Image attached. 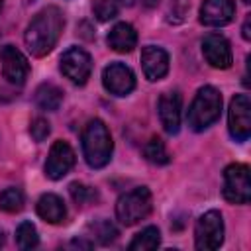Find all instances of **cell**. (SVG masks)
Listing matches in <instances>:
<instances>
[{"instance_id": "7402d4cb", "label": "cell", "mask_w": 251, "mask_h": 251, "mask_svg": "<svg viewBox=\"0 0 251 251\" xmlns=\"http://www.w3.org/2000/svg\"><path fill=\"white\" fill-rule=\"evenodd\" d=\"M22 208H24V192L20 188L10 186L0 192V210L14 214V212H20Z\"/></svg>"}, {"instance_id": "d6986e66", "label": "cell", "mask_w": 251, "mask_h": 251, "mask_svg": "<svg viewBox=\"0 0 251 251\" xmlns=\"http://www.w3.org/2000/svg\"><path fill=\"white\" fill-rule=\"evenodd\" d=\"M161 243V233L155 226H149L145 229H141L129 243L131 251H149V249H157Z\"/></svg>"}, {"instance_id": "8fae6325", "label": "cell", "mask_w": 251, "mask_h": 251, "mask_svg": "<svg viewBox=\"0 0 251 251\" xmlns=\"http://www.w3.org/2000/svg\"><path fill=\"white\" fill-rule=\"evenodd\" d=\"M0 61H2V75L8 82L18 86L25 82L29 73V63L20 49H16L14 45H4L0 51Z\"/></svg>"}, {"instance_id": "cb8c5ba5", "label": "cell", "mask_w": 251, "mask_h": 251, "mask_svg": "<svg viewBox=\"0 0 251 251\" xmlns=\"http://www.w3.org/2000/svg\"><path fill=\"white\" fill-rule=\"evenodd\" d=\"M90 229L94 231V235H96V239H100L102 243H110V241H114L116 237H118V229L108 222V220H96L94 224H90Z\"/></svg>"}, {"instance_id": "44dd1931", "label": "cell", "mask_w": 251, "mask_h": 251, "mask_svg": "<svg viewBox=\"0 0 251 251\" xmlns=\"http://www.w3.org/2000/svg\"><path fill=\"white\" fill-rule=\"evenodd\" d=\"M16 243L20 249H33L39 245V235L37 229L31 222H22L16 229Z\"/></svg>"}, {"instance_id": "ffe728a7", "label": "cell", "mask_w": 251, "mask_h": 251, "mask_svg": "<svg viewBox=\"0 0 251 251\" xmlns=\"http://www.w3.org/2000/svg\"><path fill=\"white\" fill-rule=\"evenodd\" d=\"M143 155H145V159H147L149 163H153V165H167V163L171 161V157H169V153H167V147H165V143H163L159 137H151V139L145 143Z\"/></svg>"}, {"instance_id": "ac0fdd59", "label": "cell", "mask_w": 251, "mask_h": 251, "mask_svg": "<svg viewBox=\"0 0 251 251\" xmlns=\"http://www.w3.org/2000/svg\"><path fill=\"white\" fill-rule=\"evenodd\" d=\"M63 102V92L59 86L51 84V82H43L37 86L35 90V104L41 108V110H47V112H53L61 106Z\"/></svg>"}, {"instance_id": "5b68a950", "label": "cell", "mask_w": 251, "mask_h": 251, "mask_svg": "<svg viewBox=\"0 0 251 251\" xmlns=\"http://www.w3.org/2000/svg\"><path fill=\"white\" fill-rule=\"evenodd\" d=\"M222 194L231 204H247L251 198V176L249 167L241 163H233L224 171V186Z\"/></svg>"}, {"instance_id": "4fadbf2b", "label": "cell", "mask_w": 251, "mask_h": 251, "mask_svg": "<svg viewBox=\"0 0 251 251\" xmlns=\"http://www.w3.org/2000/svg\"><path fill=\"white\" fill-rule=\"evenodd\" d=\"M157 112H159L163 129L171 135L178 133V129H180V94L175 90L161 94V98L157 102Z\"/></svg>"}, {"instance_id": "7a4b0ae2", "label": "cell", "mask_w": 251, "mask_h": 251, "mask_svg": "<svg viewBox=\"0 0 251 251\" xmlns=\"http://www.w3.org/2000/svg\"><path fill=\"white\" fill-rule=\"evenodd\" d=\"M112 135L102 120H90L82 131V153L92 169H102L112 159Z\"/></svg>"}, {"instance_id": "6da1fadb", "label": "cell", "mask_w": 251, "mask_h": 251, "mask_svg": "<svg viewBox=\"0 0 251 251\" xmlns=\"http://www.w3.org/2000/svg\"><path fill=\"white\" fill-rule=\"evenodd\" d=\"M63 27H65L63 12L57 6L43 8L25 29V35H24L25 47L35 57L47 55L57 45V41L63 33Z\"/></svg>"}, {"instance_id": "e0dca14e", "label": "cell", "mask_w": 251, "mask_h": 251, "mask_svg": "<svg viewBox=\"0 0 251 251\" xmlns=\"http://www.w3.org/2000/svg\"><path fill=\"white\" fill-rule=\"evenodd\" d=\"M108 45L118 53H129L137 45V33L133 29V25H129L126 22L116 24L108 33Z\"/></svg>"}, {"instance_id": "484cf974", "label": "cell", "mask_w": 251, "mask_h": 251, "mask_svg": "<svg viewBox=\"0 0 251 251\" xmlns=\"http://www.w3.org/2000/svg\"><path fill=\"white\" fill-rule=\"evenodd\" d=\"M29 133L35 141H45L47 135L51 133V127H49V122L45 118H35L29 126Z\"/></svg>"}, {"instance_id": "52a82bcc", "label": "cell", "mask_w": 251, "mask_h": 251, "mask_svg": "<svg viewBox=\"0 0 251 251\" xmlns=\"http://www.w3.org/2000/svg\"><path fill=\"white\" fill-rule=\"evenodd\" d=\"M227 127L235 141H247L251 135V102L245 94H235L227 110Z\"/></svg>"}, {"instance_id": "603a6c76", "label": "cell", "mask_w": 251, "mask_h": 251, "mask_svg": "<svg viewBox=\"0 0 251 251\" xmlns=\"http://www.w3.org/2000/svg\"><path fill=\"white\" fill-rule=\"evenodd\" d=\"M92 12H94L96 20L108 22V20L118 16V2L116 0H94L92 2Z\"/></svg>"}, {"instance_id": "f546056e", "label": "cell", "mask_w": 251, "mask_h": 251, "mask_svg": "<svg viewBox=\"0 0 251 251\" xmlns=\"http://www.w3.org/2000/svg\"><path fill=\"white\" fill-rule=\"evenodd\" d=\"M0 8H2V0H0Z\"/></svg>"}, {"instance_id": "d4e9b609", "label": "cell", "mask_w": 251, "mask_h": 251, "mask_svg": "<svg viewBox=\"0 0 251 251\" xmlns=\"http://www.w3.org/2000/svg\"><path fill=\"white\" fill-rule=\"evenodd\" d=\"M69 192H71V196H73V200L76 204H88V202H92L96 198V190L86 186V184H82V182H73L69 186Z\"/></svg>"}, {"instance_id": "9a60e30c", "label": "cell", "mask_w": 251, "mask_h": 251, "mask_svg": "<svg viewBox=\"0 0 251 251\" xmlns=\"http://www.w3.org/2000/svg\"><path fill=\"white\" fill-rule=\"evenodd\" d=\"M141 67L147 80H161L169 73V55L165 49L147 45L141 51Z\"/></svg>"}, {"instance_id": "4316f807", "label": "cell", "mask_w": 251, "mask_h": 251, "mask_svg": "<svg viewBox=\"0 0 251 251\" xmlns=\"http://www.w3.org/2000/svg\"><path fill=\"white\" fill-rule=\"evenodd\" d=\"M243 37H245V39H251V33H249V18H247L245 24H243Z\"/></svg>"}, {"instance_id": "2e32d148", "label": "cell", "mask_w": 251, "mask_h": 251, "mask_svg": "<svg viewBox=\"0 0 251 251\" xmlns=\"http://www.w3.org/2000/svg\"><path fill=\"white\" fill-rule=\"evenodd\" d=\"M37 216L49 224H61L65 218H67V208H65V202L57 196V194H43L39 200H37Z\"/></svg>"}, {"instance_id": "ba28073f", "label": "cell", "mask_w": 251, "mask_h": 251, "mask_svg": "<svg viewBox=\"0 0 251 251\" xmlns=\"http://www.w3.org/2000/svg\"><path fill=\"white\" fill-rule=\"evenodd\" d=\"M61 73L75 84H84L92 73V59L80 47H71L61 55Z\"/></svg>"}, {"instance_id": "7c38bea8", "label": "cell", "mask_w": 251, "mask_h": 251, "mask_svg": "<svg viewBox=\"0 0 251 251\" xmlns=\"http://www.w3.org/2000/svg\"><path fill=\"white\" fill-rule=\"evenodd\" d=\"M202 55L214 69H229L233 63L229 41L220 33H208L202 39Z\"/></svg>"}, {"instance_id": "277c9868", "label": "cell", "mask_w": 251, "mask_h": 251, "mask_svg": "<svg viewBox=\"0 0 251 251\" xmlns=\"http://www.w3.org/2000/svg\"><path fill=\"white\" fill-rule=\"evenodd\" d=\"M153 208V198L147 186H137L122 194L116 202V218L124 226H133L149 216Z\"/></svg>"}, {"instance_id": "30bf717a", "label": "cell", "mask_w": 251, "mask_h": 251, "mask_svg": "<svg viewBox=\"0 0 251 251\" xmlns=\"http://www.w3.org/2000/svg\"><path fill=\"white\" fill-rule=\"evenodd\" d=\"M75 165V151L67 141H55L49 149L47 161H45V175L51 180L63 178Z\"/></svg>"}, {"instance_id": "8992f818", "label": "cell", "mask_w": 251, "mask_h": 251, "mask_svg": "<svg viewBox=\"0 0 251 251\" xmlns=\"http://www.w3.org/2000/svg\"><path fill=\"white\" fill-rule=\"evenodd\" d=\"M224 243V218L218 210L202 214L194 227V245L200 251H214Z\"/></svg>"}, {"instance_id": "5bb4252c", "label": "cell", "mask_w": 251, "mask_h": 251, "mask_svg": "<svg viewBox=\"0 0 251 251\" xmlns=\"http://www.w3.org/2000/svg\"><path fill=\"white\" fill-rule=\"evenodd\" d=\"M235 16L233 0H204L200 6V22L204 25H226Z\"/></svg>"}, {"instance_id": "83f0119b", "label": "cell", "mask_w": 251, "mask_h": 251, "mask_svg": "<svg viewBox=\"0 0 251 251\" xmlns=\"http://www.w3.org/2000/svg\"><path fill=\"white\" fill-rule=\"evenodd\" d=\"M120 2H124V4H131V0H120Z\"/></svg>"}, {"instance_id": "3957f363", "label": "cell", "mask_w": 251, "mask_h": 251, "mask_svg": "<svg viewBox=\"0 0 251 251\" xmlns=\"http://www.w3.org/2000/svg\"><path fill=\"white\" fill-rule=\"evenodd\" d=\"M220 112H222V94L214 86H202L188 108L186 122L190 129L204 131L220 118Z\"/></svg>"}, {"instance_id": "9c48e42d", "label": "cell", "mask_w": 251, "mask_h": 251, "mask_svg": "<svg viewBox=\"0 0 251 251\" xmlns=\"http://www.w3.org/2000/svg\"><path fill=\"white\" fill-rule=\"evenodd\" d=\"M102 84L114 96H127L135 88V75L124 63H110L102 73Z\"/></svg>"}, {"instance_id": "f1b7e54d", "label": "cell", "mask_w": 251, "mask_h": 251, "mask_svg": "<svg viewBox=\"0 0 251 251\" xmlns=\"http://www.w3.org/2000/svg\"><path fill=\"white\" fill-rule=\"evenodd\" d=\"M2 243H4V237H2V233H0V245H2Z\"/></svg>"}]
</instances>
